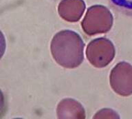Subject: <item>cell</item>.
<instances>
[{"label":"cell","instance_id":"4","mask_svg":"<svg viewBox=\"0 0 132 119\" xmlns=\"http://www.w3.org/2000/svg\"><path fill=\"white\" fill-rule=\"evenodd\" d=\"M111 88L121 96L132 94V66L126 62H120L112 69L109 76Z\"/></svg>","mask_w":132,"mask_h":119},{"label":"cell","instance_id":"6","mask_svg":"<svg viewBox=\"0 0 132 119\" xmlns=\"http://www.w3.org/2000/svg\"><path fill=\"white\" fill-rule=\"evenodd\" d=\"M59 118H85V112L82 105L72 99L60 101L56 109Z\"/></svg>","mask_w":132,"mask_h":119},{"label":"cell","instance_id":"7","mask_svg":"<svg viewBox=\"0 0 132 119\" xmlns=\"http://www.w3.org/2000/svg\"><path fill=\"white\" fill-rule=\"evenodd\" d=\"M113 9L127 16L132 17V0H109Z\"/></svg>","mask_w":132,"mask_h":119},{"label":"cell","instance_id":"8","mask_svg":"<svg viewBox=\"0 0 132 119\" xmlns=\"http://www.w3.org/2000/svg\"><path fill=\"white\" fill-rule=\"evenodd\" d=\"M94 118H119V116L115 111L111 109H103L98 111Z\"/></svg>","mask_w":132,"mask_h":119},{"label":"cell","instance_id":"3","mask_svg":"<svg viewBox=\"0 0 132 119\" xmlns=\"http://www.w3.org/2000/svg\"><path fill=\"white\" fill-rule=\"evenodd\" d=\"M87 59L93 66L102 68L108 66L115 56V47L110 40L97 38L89 43L86 50Z\"/></svg>","mask_w":132,"mask_h":119},{"label":"cell","instance_id":"5","mask_svg":"<svg viewBox=\"0 0 132 119\" xmlns=\"http://www.w3.org/2000/svg\"><path fill=\"white\" fill-rule=\"evenodd\" d=\"M85 10L83 0H62L58 6V12L62 19L69 22L78 21Z\"/></svg>","mask_w":132,"mask_h":119},{"label":"cell","instance_id":"1","mask_svg":"<svg viewBox=\"0 0 132 119\" xmlns=\"http://www.w3.org/2000/svg\"><path fill=\"white\" fill-rule=\"evenodd\" d=\"M85 43L80 35L70 30H61L51 41L52 55L59 65L65 68H75L82 64Z\"/></svg>","mask_w":132,"mask_h":119},{"label":"cell","instance_id":"2","mask_svg":"<svg viewBox=\"0 0 132 119\" xmlns=\"http://www.w3.org/2000/svg\"><path fill=\"white\" fill-rule=\"evenodd\" d=\"M113 25V15L109 10L102 5L91 6L87 11L81 26L89 36L106 33Z\"/></svg>","mask_w":132,"mask_h":119}]
</instances>
